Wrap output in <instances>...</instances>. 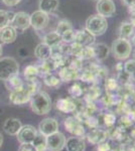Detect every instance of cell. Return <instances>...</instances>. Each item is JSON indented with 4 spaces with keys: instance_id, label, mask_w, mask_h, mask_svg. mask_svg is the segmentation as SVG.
<instances>
[{
    "instance_id": "1",
    "label": "cell",
    "mask_w": 135,
    "mask_h": 151,
    "mask_svg": "<svg viewBox=\"0 0 135 151\" xmlns=\"http://www.w3.org/2000/svg\"><path fill=\"white\" fill-rule=\"evenodd\" d=\"M30 108L38 115H45L51 110V100L48 93L38 91L30 98Z\"/></svg>"
},
{
    "instance_id": "2",
    "label": "cell",
    "mask_w": 135,
    "mask_h": 151,
    "mask_svg": "<svg viewBox=\"0 0 135 151\" xmlns=\"http://www.w3.org/2000/svg\"><path fill=\"white\" fill-rule=\"evenodd\" d=\"M108 21L107 18L103 17L99 14H93L89 16L86 20V30L92 35L100 36L103 35L107 31Z\"/></svg>"
},
{
    "instance_id": "3",
    "label": "cell",
    "mask_w": 135,
    "mask_h": 151,
    "mask_svg": "<svg viewBox=\"0 0 135 151\" xmlns=\"http://www.w3.org/2000/svg\"><path fill=\"white\" fill-rule=\"evenodd\" d=\"M110 50L115 58L119 60H127L131 55L132 45L127 38L119 37L113 41Z\"/></svg>"
},
{
    "instance_id": "4",
    "label": "cell",
    "mask_w": 135,
    "mask_h": 151,
    "mask_svg": "<svg viewBox=\"0 0 135 151\" xmlns=\"http://www.w3.org/2000/svg\"><path fill=\"white\" fill-rule=\"evenodd\" d=\"M19 73V65L13 58H0V80L7 81L8 79L17 76Z\"/></svg>"
},
{
    "instance_id": "5",
    "label": "cell",
    "mask_w": 135,
    "mask_h": 151,
    "mask_svg": "<svg viewBox=\"0 0 135 151\" xmlns=\"http://www.w3.org/2000/svg\"><path fill=\"white\" fill-rule=\"evenodd\" d=\"M31 96H32V94L30 93V91L27 89V87L23 85L22 87L10 91L9 100L14 105H23L30 101Z\"/></svg>"
},
{
    "instance_id": "6",
    "label": "cell",
    "mask_w": 135,
    "mask_h": 151,
    "mask_svg": "<svg viewBox=\"0 0 135 151\" xmlns=\"http://www.w3.org/2000/svg\"><path fill=\"white\" fill-rule=\"evenodd\" d=\"M67 138L61 132H56L46 137V147L48 151H62L65 148Z\"/></svg>"
},
{
    "instance_id": "7",
    "label": "cell",
    "mask_w": 135,
    "mask_h": 151,
    "mask_svg": "<svg viewBox=\"0 0 135 151\" xmlns=\"http://www.w3.org/2000/svg\"><path fill=\"white\" fill-rule=\"evenodd\" d=\"M50 22V16L45 11L36 10L30 15V26L35 30H41L45 28Z\"/></svg>"
},
{
    "instance_id": "8",
    "label": "cell",
    "mask_w": 135,
    "mask_h": 151,
    "mask_svg": "<svg viewBox=\"0 0 135 151\" xmlns=\"http://www.w3.org/2000/svg\"><path fill=\"white\" fill-rule=\"evenodd\" d=\"M97 14L103 17H112L116 12V5L113 0H98L96 3Z\"/></svg>"
},
{
    "instance_id": "9",
    "label": "cell",
    "mask_w": 135,
    "mask_h": 151,
    "mask_svg": "<svg viewBox=\"0 0 135 151\" xmlns=\"http://www.w3.org/2000/svg\"><path fill=\"white\" fill-rule=\"evenodd\" d=\"M10 25L16 30H25L30 26V15L23 11L16 12L11 20Z\"/></svg>"
},
{
    "instance_id": "10",
    "label": "cell",
    "mask_w": 135,
    "mask_h": 151,
    "mask_svg": "<svg viewBox=\"0 0 135 151\" xmlns=\"http://www.w3.org/2000/svg\"><path fill=\"white\" fill-rule=\"evenodd\" d=\"M38 134V131L31 125H24L20 128L19 132L16 134L17 140L20 144L24 143H32L34 138Z\"/></svg>"
},
{
    "instance_id": "11",
    "label": "cell",
    "mask_w": 135,
    "mask_h": 151,
    "mask_svg": "<svg viewBox=\"0 0 135 151\" xmlns=\"http://www.w3.org/2000/svg\"><path fill=\"white\" fill-rule=\"evenodd\" d=\"M58 131V122L53 118H45L38 125V132L48 137Z\"/></svg>"
},
{
    "instance_id": "12",
    "label": "cell",
    "mask_w": 135,
    "mask_h": 151,
    "mask_svg": "<svg viewBox=\"0 0 135 151\" xmlns=\"http://www.w3.org/2000/svg\"><path fill=\"white\" fill-rule=\"evenodd\" d=\"M65 127H66V130L69 131L70 133H72L74 136H80L82 137L85 133V130H84V127L83 125L80 123V121H78L76 118L74 117H69L65 120Z\"/></svg>"
},
{
    "instance_id": "13",
    "label": "cell",
    "mask_w": 135,
    "mask_h": 151,
    "mask_svg": "<svg viewBox=\"0 0 135 151\" xmlns=\"http://www.w3.org/2000/svg\"><path fill=\"white\" fill-rule=\"evenodd\" d=\"M65 148L67 151H85L86 142L80 136H73L66 141Z\"/></svg>"
},
{
    "instance_id": "14",
    "label": "cell",
    "mask_w": 135,
    "mask_h": 151,
    "mask_svg": "<svg viewBox=\"0 0 135 151\" xmlns=\"http://www.w3.org/2000/svg\"><path fill=\"white\" fill-rule=\"evenodd\" d=\"M22 127L20 120L16 118H8L4 121L2 128H3L4 132H6L8 135H16L19 132L20 128Z\"/></svg>"
},
{
    "instance_id": "15",
    "label": "cell",
    "mask_w": 135,
    "mask_h": 151,
    "mask_svg": "<svg viewBox=\"0 0 135 151\" xmlns=\"http://www.w3.org/2000/svg\"><path fill=\"white\" fill-rule=\"evenodd\" d=\"M16 29L12 27L10 24L0 29V40H1L2 43H11L16 40Z\"/></svg>"
},
{
    "instance_id": "16",
    "label": "cell",
    "mask_w": 135,
    "mask_h": 151,
    "mask_svg": "<svg viewBox=\"0 0 135 151\" xmlns=\"http://www.w3.org/2000/svg\"><path fill=\"white\" fill-rule=\"evenodd\" d=\"M75 42L79 43L82 47H89L95 42V36L88 32L86 29L78 31L75 35Z\"/></svg>"
},
{
    "instance_id": "17",
    "label": "cell",
    "mask_w": 135,
    "mask_h": 151,
    "mask_svg": "<svg viewBox=\"0 0 135 151\" xmlns=\"http://www.w3.org/2000/svg\"><path fill=\"white\" fill-rule=\"evenodd\" d=\"M34 55L35 57L40 60H46L48 58H51V57L53 55V48L51 47H48V45L41 42L34 50Z\"/></svg>"
},
{
    "instance_id": "18",
    "label": "cell",
    "mask_w": 135,
    "mask_h": 151,
    "mask_svg": "<svg viewBox=\"0 0 135 151\" xmlns=\"http://www.w3.org/2000/svg\"><path fill=\"white\" fill-rule=\"evenodd\" d=\"M62 36L58 35L56 31H51V32L46 33L43 36V43L48 45V47H51V48L58 47V45L62 43Z\"/></svg>"
},
{
    "instance_id": "19",
    "label": "cell",
    "mask_w": 135,
    "mask_h": 151,
    "mask_svg": "<svg viewBox=\"0 0 135 151\" xmlns=\"http://www.w3.org/2000/svg\"><path fill=\"white\" fill-rule=\"evenodd\" d=\"M56 107L63 113H72L76 110V105L70 99H60L56 101Z\"/></svg>"
},
{
    "instance_id": "20",
    "label": "cell",
    "mask_w": 135,
    "mask_h": 151,
    "mask_svg": "<svg viewBox=\"0 0 135 151\" xmlns=\"http://www.w3.org/2000/svg\"><path fill=\"white\" fill-rule=\"evenodd\" d=\"M88 141L92 144L98 145L100 143L104 142V140L106 139V133L102 130H99V129H96V130H93L88 134Z\"/></svg>"
},
{
    "instance_id": "21",
    "label": "cell",
    "mask_w": 135,
    "mask_h": 151,
    "mask_svg": "<svg viewBox=\"0 0 135 151\" xmlns=\"http://www.w3.org/2000/svg\"><path fill=\"white\" fill-rule=\"evenodd\" d=\"M93 48V52H94V57H96L99 60H105L108 57L110 48L105 43H97Z\"/></svg>"
},
{
    "instance_id": "22",
    "label": "cell",
    "mask_w": 135,
    "mask_h": 151,
    "mask_svg": "<svg viewBox=\"0 0 135 151\" xmlns=\"http://www.w3.org/2000/svg\"><path fill=\"white\" fill-rule=\"evenodd\" d=\"M58 5H60L58 0H40L38 7H40V10L50 13V12L55 11Z\"/></svg>"
},
{
    "instance_id": "23",
    "label": "cell",
    "mask_w": 135,
    "mask_h": 151,
    "mask_svg": "<svg viewBox=\"0 0 135 151\" xmlns=\"http://www.w3.org/2000/svg\"><path fill=\"white\" fill-rule=\"evenodd\" d=\"M32 146L34 147L35 151H46L48 147H46V137L43 136V134H40L38 132V134L36 135V137L34 138V140L32 141Z\"/></svg>"
},
{
    "instance_id": "24",
    "label": "cell",
    "mask_w": 135,
    "mask_h": 151,
    "mask_svg": "<svg viewBox=\"0 0 135 151\" xmlns=\"http://www.w3.org/2000/svg\"><path fill=\"white\" fill-rule=\"evenodd\" d=\"M133 31H134L133 23H131V22H123V23L121 24V25H120V28H119L120 37L128 38L132 35H133Z\"/></svg>"
},
{
    "instance_id": "25",
    "label": "cell",
    "mask_w": 135,
    "mask_h": 151,
    "mask_svg": "<svg viewBox=\"0 0 135 151\" xmlns=\"http://www.w3.org/2000/svg\"><path fill=\"white\" fill-rule=\"evenodd\" d=\"M77 77V73L72 68H64L60 70V79L64 82H70L73 81Z\"/></svg>"
},
{
    "instance_id": "26",
    "label": "cell",
    "mask_w": 135,
    "mask_h": 151,
    "mask_svg": "<svg viewBox=\"0 0 135 151\" xmlns=\"http://www.w3.org/2000/svg\"><path fill=\"white\" fill-rule=\"evenodd\" d=\"M14 14L15 13L12 11H6L0 9V29L10 24L11 20L13 19Z\"/></svg>"
},
{
    "instance_id": "27",
    "label": "cell",
    "mask_w": 135,
    "mask_h": 151,
    "mask_svg": "<svg viewBox=\"0 0 135 151\" xmlns=\"http://www.w3.org/2000/svg\"><path fill=\"white\" fill-rule=\"evenodd\" d=\"M73 30V25L72 23L69 20H66V19H63L58 22V26H56V32L58 33L61 36H63L64 35H66L69 31Z\"/></svg>"
},
{
    "instance_id": "28",
    "label": "cell",
    "mask_w": 135,
    "mask_h": 151,
    "mask_svg": "<svg viewBox=\"0 0 135 151\" xmlns=\"http://www.w3.org/2000/svg\"><path fill=\"white\" fill-rule=\"evenodd\" d=\"M38 76V67H34V65H28L24 69V78L26 79L27 82H31L36 80Z\"/></svg>"
},
{
    "instance_id": "29",
    "label": "cell",
    "mask_w": 135,
    "mask_h": 151,
    "mask_svg": "<svg viewBox=\"0 0 135 151\" xmlns=\"http://www.w3.org/2000/svg\"><path fill=\"white\" fill-rule=\"evenodd\" d=\"M5 85L6 87L8 88L9 91H12V90H15L17 88H20L23 86V83L19 79L18 76H14V77L8 79L7 81H5Z\"/></svg>"
},
{
    "instance_id": "30",
    "label": "cell",
    "mask_w": 135,
    "mask_h": 151,
    "mask_svg": "<svg viewBox=\"0 0 135 151\" xmlns=\"http://www.w3.org/2000/svg\"><path fill=\"white\" fill-rule=\"evenodd\" d=\"M43 81H45V85L48 87H53V88H56L60 85L61 83V79L58 77H56L53 74H46L43 77Z\"/></svg>"
},
{
    "instance_id": "31",
    "label": "cell",
    "mask_w": 135,
    "mask_h": 151,
    "mask_svg": "<svg viewBox=\"0 0 135 151\" xmlns=\"http://www.w3.org/2000/svg\"><path fill=\"white\" fill-rule=\"evenodd\" d=\"M70 94L72 95L74 97H79L81 94H82V90H81V88L79 85H74V86L71 87L70 89Z\"/></svg>"
},
{
    "instance_id": "32",
    "label": "cell",
    "mask_w": 135,
    "mask_h": 151,
    "mask_svg": "<svg viewBox=\"0 0 135 151\" xmlns=\"http://www.w3.org/2000/svg\"><path fill=\"white\" fill-rule=\"evenodd\" d=\"M18 151H35V149L31 143H24V144L20 145Z\"/></svg>"
},
{
    "instance_id": "33",
    "label": "cell",
    "mask_w": 135,
    "mask_h": 151,
    "mask_svg": "<svg viewBox=\"0 0 135 151\" xmlns=\"http://www.w3.org/2000/svg\"><path fill=\"white\" fill-rule=\"evenodd\" d=\"M98 151H109L110 150V146L108 143H100L98 144V148H97Z\"/></svg>"
},
{
    "instance_id": "34",
    "label": "cell",
    "mask_w": 135,
    "mask_h": 151,
    "mask_svg": "<svg viewBox=\"0 0 135 151\" xmlns=\"http://www.w3.org/2000/svg\"><path fill=\"white\" fill-rule=\"evenodd\" d=\"M21 0H2V2H3V3L7 6H15Z\"/></svg>"
},
{
    "instance_id": "35",
    "label": "cell",
    "mask_w": 135,
    "mask_h": 151,
    "mask_svg": "<svg viewBox=\"0 0 135 151\" xmlns=\"http://www.w3.org/2000/svg\"><path fill=\"white\" fill-rule=\"evenodd\" d=\"M114 121H115V117L112 116L111 114H108V115L105 116V123L107 125H112L114 123Z\"/></svg>"
},
{
    "instance_id": "36",
    "label": "cell",
    "mask_w": 135,
    "mask_h": 151,
    "mask_svg": "<svg viewBox=\"0 0 135 151\" xmlns=\"http://www.w3.org/2000/svg\"><path fill=\"white\" fill-rule=\"evenodd\" d=\"M122 3L124 5L128 6V7H133L135 6V0H121Z\"/></svg>"
},
{
    "instance_id": "37",
    "label": "cell",
    "mask_w": 135,
    "mask_h": 151,
    "mask_svg": "<svg viewBox=\"0 0 135 151\" xmlns=\"http://www.w3.org/2000/svg\"><path fill=\"white\" fill-rule=\"evenodd\" d=\"M2 144H3V136H2V134L0 133V148H1Z\"/></svg>"
},
{
    "instance_id": "38",
    "label": "cell",
    "mask_w": 135,
    "mask_h": 151,
    "mask_svg": "<svg viewBox=\"0 0 135 151\" xmlns=\"http://www.w3.org/2000/svg\"><path fill=\"white\" fill-rule=\"evenodd\" d=\"M2 55V45H0V58Z\"/></svg>"
},
{
    "instance_id": "39",
    "label": "cell",
    "mask_w": 135,
    "mask_h": 151,
    "mask_svg": "<svg viewBox=\"0 0 135 151\" xmlns=\"http://www.w3.org/2000/svg\"><path fill=\"white\" fill-rule=\"evenodd\" d=\"M132 41H133V43L135 45V36H133V38H132Z\"/></svg>"
}]
</instances>
